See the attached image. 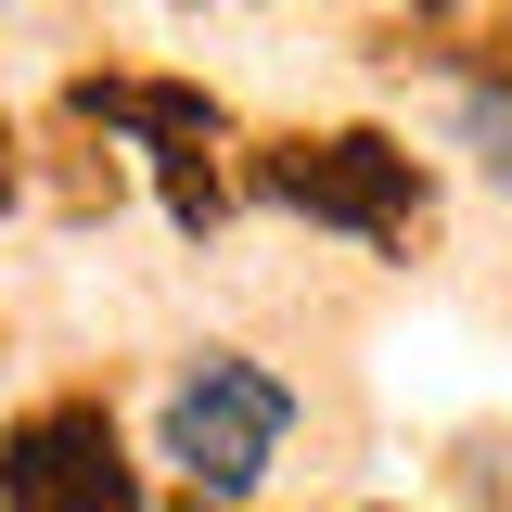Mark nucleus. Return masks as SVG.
I'll list each match as a JSON object with an SVG mask.
<instances>
[{
  "label": "nucleus",
  "mask_w": 512,
  "mask_h": 512,
  "mask_svg": "<svg viewBox=\"0 0 512 512\" xmlns=\"http://www.w3.org/2000/svg\"><path fill=\"white\" fill-rule=\"evenodd\" d=\"M269 205H295L320 231H359V244H423V167H410V141H384V128H320V141H269L244 167Z\"/></svg>",
  "instance_id": "obj_1"
},
{
  "label": "nucleus",
  "mask_w": 512,
  "mask_h": 512,
  "mask_svg": "<svg viewBox=\"0 0 512 512\" xmlns=\"http://www.w3.org/2000/svg\"><path fill=\"white\" fill-rule=\"evenodd\" d=\"M282 423H295V397L256 372V359L205 346L180 372V397H167V461L192 474V500H244L256 474L282 461Z\"/></svg>",
  "instance_id": "obj_2"
},
{
  "label": "nucleus",
  "mask_w": 512,
  "mask_h": 512,
  "mask_svg": "<svg viewBox=\"0 0 512 512\" xmlns=\"http://www.w3.org/2000/svg\"><path fill=\"white\" fill-rule=\"evenodd\" d=\"M0 512H141L103 397H52L0 436Z\"/></svg>",
  "instance_id": "obj_3"
},
{
  "label": "nucleus",
  "mask_w": 512,
  "mask_h": 512,
  "mask_svg": "<svg viewBox=\"0 0 512 512\" xmlns=\"http://www.w3.org/2000/svg\"><path fill=\"white\" fill-rule=\"evenodd\" d=\"M64 103L154 141V180H167V218H180V231H218V218H231V180H218V103H205V90H180V77H77Z\"/></svg>",
  "instance_id": "obj_4"
},
{
  "label": "nucleus",
  "mask_w": 512,
  "mask_h": 512,
  "mask_svg": "<svg viewBox=\"0 0 512 512\" xmlns=\"http://www.w3.org/2000/svg\"><path fill=\"white\" fill-rule=\"evenodd\" d=\"M474 167L512 192V103H500V90H474Z\"/></svg>",
  "instance_id": "obj_5"
},
{
  "label": "nucleus",
  "mask_w": 512,
  "mask_h": 512,
  "mask_svg": "<svg viewBox=\"0 0 512 512\" xmlns=\"http://www.w3.org/2000/svg\"><path fill=\"white\" fill-rule=\"evenodd\" d=\"M0 205H13V141H0Z\"/></svg>",
  "instance_id": "obj_6"
},
{
  "label": "nucleus",
  "mask_w": 512,
  "mask_h": 512,
  "mask_svg": "<svg viewBox=\"0 0 512 512\" xmlns=\"http://www.w3.org/2000/svg\"><path fill=\"white\" fill-rule=\"evenodd\" d=\"M192 512H218V500H192Z\"/></svg>",
  "instance_id": "obj_7"
}]
</instances>
